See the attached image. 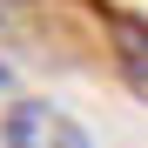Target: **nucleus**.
I'll return each mask as SVG.
<instances>
[{
    "label": "nucleus",
    "instance_id": "1",
    "mask_svg": "<svg viewBox=\"0 0 148 148\" xmlns=\"http://www.w3.org/2000/svg\"><path fill=\"white\" fill-rule=\"evenodd\" d=\"M0 148H94V135L54 101H14L0 114Z\"/></svg>",
    "mask_w": 148,
    "mask_h": 148
},
{
    "label": "nucleus",
    "instance_id": "2",
    "mask_svg": "<svg viewBox=\"0 0 148 148\" xmlns=\"http://www.w3.org/2000/svg\"><path fill=\"white\" fill-rule=\"evenodd\" d=\"M0 88H7V67H0Z\"/></svg>",
    "mask_w": 148,
    "mask_h": 148
}]
</instances>
